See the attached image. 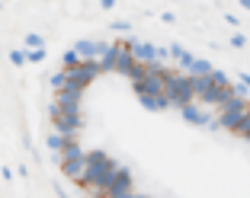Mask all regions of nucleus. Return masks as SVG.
<instances>
[{
  "label": "nucleus",
  "mask_w": 250,
  "mask_h": 198,
  "mask_svg": "<svg viewBox=\"0 0 250 198\" xmlns=\"http://www.w3.org/2000/svg\"><path fill=\"white\" fill-rule=\"evenodd\" d=\"M180 115H183L186 122H192V125H206V128L215 125V112L212 109H202V106H196V103L183 106V109H180Z\"/></svg>",
  "instance_id": "6"
},
{
  "label": "nucleus",
  "mask_w": 250,
  "mask_h": 198,
  "mask_svg": "<svg viewBox=\"0 0 250 198\" xmlns=\"http://www.w3.org/2000/svg\"><path fill=\"white\" fill-rule=\"evenodd\" d=\"M167 54H170V58H173V61H177V64H183L186 71H189L192 58H196V54H189V52H186L183 45H167Z\"/></svg>",
  "instance_id": "10"
},
{
  "label": "nucleus",
  "mask_w": 250,
  "mask_h": 198,
  "mask_svg": "<svg viewBox=\"0 0 250 198\" xmlns=\"http://www.w3.org/2000/svg\"><path fill=\"white\" fill-rule=\"evenodd\" d=\"M141 99V106L145 109H151V112H164V109H170V103L164 99V96H138Z\"/></svg>",
  "instance_id": "12"
},
{
  "label": "nucleus",
  "mask_w": 250,
  "mask_h": 198,
  "mask_svg": "<svg viewBox=\"0 0 250 198\" xmlns=\"http://www.w3.org/2000/svg\"><path fill=\"white\" fill-rule=\"evenodd\" d=\"M208 80H212L215 87H228V83H231V80H228V73H225V71H218V67H215V71L208 73Z\"/></svg>",
  "instance_id": "15"
},
{
  "label": "nucleus",
  "mask_w": 250,
  "mask_h": 198,
  "mask_svg": "<svg viewBox=\"0 0 250 198\" xmlns=\"http://www.w3.org/2000/svg\"><path fill=\"white\" fill-rule=\"evenodd\" d=\"M61 173L81 185V182H83V176H87V160H83V157H71V160H61Z\"/></svg>",
  "instance_id": "9"
},
{
  "label": "nucleus",
  "mask_w": 250,
  "mask_h": 198,
  "mask_svg": "<svg viewBox=\"0 0 250 198\" xmlns=\"http://www.w3.org/2000/svg\"><path fill=\"white\" fill-rule=\"evenodd\" d=\"M81 90H71V87H64V90H58L55 93V106H58L61 112H81Z\"/></svg>",
  "instance_id": "7"
},
{
  "label": "nucleus",
  "mask_w": 250,
  "mask_h": 198,
  "mask_svg": "<svg viewBox=\"0 0 250 198\" xmlns=\"http://www.w3.org/2000/svg\"><path fill=\"white\" fill-rule=\"evenodd\" d=\"M161 83H164V99L170 103V109H183V106L192 103V90H189V77L186 73L167 71L161 77Z\"/></svg>",
  "instance_id": "2"
},
{
  "label": "nucleus",
  "mask_w": 250,
  "mask_h": 198,
  "mask_svg": "<svg viewBox=\"0 0 250 198\" xmlns=\"http://www.w3.org/2000/svg\"><path fill=\"white\" fill-rule=\"evenodd\" d=\"M26 61H32V64H42V61H45V48H36V52H26Z\"/></svg>",
  "instance_id": "18"
},
{
  "label": "nucleus",
  "mask_w": 250,
  "mask_h": 198,
  "mask_svg": "<svg viewBox=\"0 0 250 198\" xmlns=\"http://www.w3.org/2000/svg\"><path fill=\"white\" fill-rule=\"evenodd\" d=\"M247 141H250V131H247Z\"/></svg>",
  "instance_id": "23"
},
{
  "label": "nucleus",
  "mask_w": 250,
  "mask_h": 198,
  "mask_svg": "<svg viewBox=\"0 0 250 198\" xmlns=\"http://www.w3.org/2000/svg\"><path fill=\"white\" fill-rule=\"evenodd\" d=\"M48 115H52V128H55V134H61V138H67V141H77V134H81V128H83L81 112H61L58 106L52 103Z\"/></svg>",
  "instance_id": "3"
},
{
  "label": "nucleus",
  "mask_w": 250,
  "mask_h": 198,
  "mask_svg": "<svg viewBox=\"0 0 250 198\" xmlns=\"http://www.w3.org/2000/svg\"><path fill=\"white\" fill-rule=\"evenodd\" d=\"M237 83H241V87L250 93V73H241V80H237Z\"/></svg>",
  "instance_id": "22"
},
{
  "label": "nucleus",
  "mask_w": 250,
  "mask_h": 198,
  "mask_svg": "<svg viewBox=\"0 0 250 198\" xmlns=\"http://www.w3.org/2000/svg\"><path fill=\"white\" fill-rule=\"evenodd\" d=\"M112 29H116V32H128V29H132V22H125V19H116V22H112Z\"/></svg>",
  "instance_id": "20"
},
{
  "label": "nucleus",
  "mask_w": 250,
  "mask_h": 198,
  "mask_svg": "<svg viewBox=\"0 0 250 198\" xmlns=\"http://www.w3.org/2000/svg\"><path fill=\"white\" fill-rule=\"evenodd\" d=\"M100 77V67H96V61H81V64L74 67V71H64V87L71 90H87L90 83Z\"/></svg>",
  "instance_id": "4"
},
{
  "label": "nucleus",
  "mask_w": 250,
  "mask_h": 198,
  "mask_svg": "<svg viewBox=\"0 0 250 198\" xmlns=\"http://www.w3.org/2000/svg\"><path fill=\"white\" fill-rule=\"evenodd\" d=\"M77 64H81V61H77V54H74L71 48H67V52L61 54V71H74Z\"/></svg>",
  "instance_id": "14"
},
{
  "label": "nucleus",
  "mask_w": 250,
  "mask_h": 198,
  "mask_svg": "<svg viewBox=\"0 0 250 198\" xmlns=\"http://www.w3.org/2000/svg\"><path fill=\"white\" fill-rule=\"evenodd\" d=\"M83 160H87V176H83V189L90 192V195H103L106 185H109L112 173L119 169V163L112 160L109 154H103V150H90V154H83Z\"/></svg>",
  "instance_id": "1"
},
{
  "label": "nucleus",
  "mask_w": 250,
  "mask_h": 198,
  "mask_svg": "<svg viewBox=\"0 0 250 198\" xmlns=\"http://www.w3.org/2000/svg\"><path fill=\"white\" fill-rule=\"evenodd\" d=\"M231 45H234V48H244V45H247V38H244L241 32H234V36H231Z\"/></svg>",
  "instance_id": "21"
},
{
  "label": "nucleus",
  "mask_w": 250,
  "mask_h": 198,
  "mask_svg": "<svg viewBox=\"0 0 250 198\" xmlns=\"http://www.w3.org/2000/svg\"><path fill=\"white\" fill-rule=\"evenodd\" d=\"M10 64L22 67V64H26V52H20V48H13V52H10Z\"/></svg>",
  "instance_id": "17"
},
{
  "label": "nucleus",
  "mask_w": 250,
  "mask_h": 198,
  "mask_svg": "<svg viewBox=\"0 0 250 198\" xmlns=\"http://www.w3.org/2000/svg\"><path fill=\"white\" fill-rule=\"evenodd\" d=\"M77 54V61H100V54L106 52V42H93V38H81V42L71 48Z\"/></svg>",
  "instance_id": "5"
},
{
  "label": "nucleus",
  "mask_w": 250,
  "mask_h": 198,
  "mask_svg": "<svg viewBox=\"0 0 250 198\" xmlns=\"http://www.w3.org/2000/svg\"><path fill=\"white\" fill-rule=\"evenodd\" d=\"M132 87H135L138 96H164V83H161V77H154V73H145V77L135 80Z\"/></svg>",
  "instance_id": "8"
},
{
  "label": "nucleus",
  "mask_w": 250,
  "mask_h": 198,
  "mask_svg": "<svg viewBox=\"0 0 250 198\" xmlns=\"http://www.w3.org/2000/svg\"><path fill=\"white\" fill-rule=\"evenodd\" d=\"M26 45H29V52H36V48H45V38L39 36V32H29V36H26Z\"/></svg>",
  "instance_id": "16"
},
{
  "label": "nucleus",
  "mask_w": 250,
  "mask_h": 198,
  "mask_svg": "<svg viewBox=\"0 0 250 198\" xmlns=\"http://www.w3.org/2000/svg\"><path fill=\"white\" fill-rule=\"evenodd\" d=\"M45 144H48V150H55V154H61V150H64V144H67V138H61V134H48V138H45Z\"/></svg>",
  "instance_id": "13"
},
{
  "label": "nucleus",
  "mask_w": 250,
  "mask_h": 198,
  "mask_svg": "<svg viewBox=\"0 0 250 198\" xmlns=\"http://www.w3.org/2000/svg\"><path fill=\"white\" fill-rule=\"evenodd\" d=\"M52 90H55V93H58V90H64V71L52 73Z\"/></svg>",
  "instance_id": "19"
},
{
  "label": "nucleus",
  "mask_w": 250,
  "mask_h": 198,
  "mask_svg": "<svg viewBox=\"0 0 250 198\" xmlns=\"http://www.w3.org/2000/svg\"><path fill=\"white\" fill-rule=\"evenodd\" d=\"M215 67L208 64L206 58H192V64H189V71H186V77H208Z\"/></svg>",
  "instance_id": "11"
}]
</instances>
